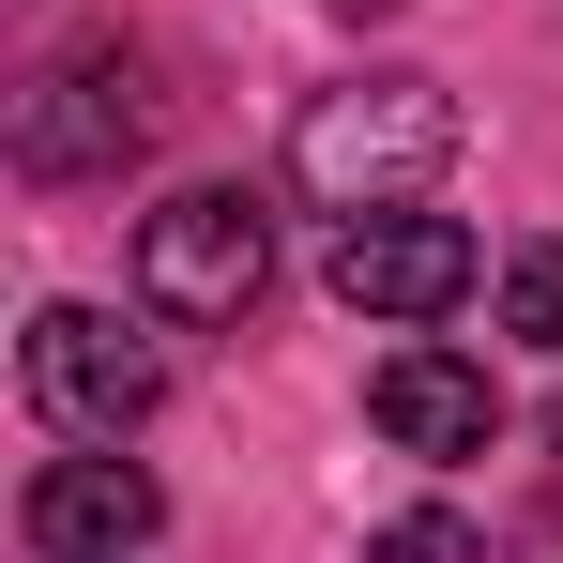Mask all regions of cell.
Returning <instances> with one entry per match:
<instances>
[{
  "mask_svg": "<svg viewBox=\"0 0 563 563\" xmlns=\"http://www.w3.org/2000/svg\"><path fill=\"white\" fill-rule=\"evenodd\" d=\"M442 168H457V92L442 77H351L289 122V184L320 213H411Z\"/></svg>",
  "mask_w": 563,
  "mask_h": 563,
  "instance_id": "cell-1",
  "label": "cell"
},
{
  "mask_svg": "<svg viewBox=\"0 0 563 563\" xmlns=\"http://www.w3.org/2000/svg\"><path fill=\"white\" fill-rule=\"evenodd\" d=\"M153 137H168V92H153V46H122V31L62 46V62L15 92V168H31V184H122Z\"/></svg>",
  "mask_w": 563,
  "mask_h": 563,
  "instance_id": "cell-2",
  "label": "cell"
},
{
  "mask_svg": "<svg viewBox=\"0 0 563 563\" xmlns=\"http://www.w3.org/2000/svg\"><path fill=\"white\" fill-rule=\"evenodd\" d=\"M260 289H275V213L244 184H184L168 213H137V305H153V320H198V335H213V320H244Z\"/></svg>",
  "mask_w": 563,
  "mask_h": 563,
  "instance_id": "cell-3",
  "label": "cell"
},
{
  "mask_svg": "<svg viewBox=\"0 0 563 563\" xmlns=\"http://www.w3.org/2000/svg\"><path fill=\"white\" fill-rule=\"evenodd\" d=\"M15 380H31V411H46L62 442H137V427H153V396H168V351H153V335H122L107 305H31Z\"/></svg>",
  "mask_w": 563,
  "mask_h": 563,
  "instance_id": "cell-4",
  "label": "cell"
},
{
  "mask_svg": "<svg viewBox=\"0 0 563 563\" xmlns=\"http://www.w3.org/2000/svg\"><path fill=\"white\" fill-rule=\"evenodd\" d=\"M335 305L351 320H442V305H472V275H487V244H472L457 213H335Z\"/></svg>",
  "mask_w": 563,
  "mask_h": 563,
  "instance_id": "cell-5",
  "label": "cell"
},
{
  "mask_svg": "<svg viewBox=\"0 0 563 563\" xmlns=\"http://www.w3.org/2000/svg\"><path fill=\"white\" fill-rule=\"evenodd\" d=\"M366 427L396 442V457H427V472H457L503 442V396H487V366L472 351H442V335H396L366 366Z\"/></svg>",
  "mask_w": 563,
  "mask_h": 563,
  "instance_id": "cell-6",
  "label": "cell"
},
{
  "mask_svg": "<svg viewBox=\"0 0 563 563\" xmlns=\"http://www.w3.org/2000/svg\"><path fill=\"white\" fill-rule=\"evenodd\" d=\"M153 472L122 457V442H92V457H46L31 472V503H15V533H31V563H137L153 549Z\"/></svg>",
  "mask_w": 563,
  "mask_h": 563,
  "instance_id": "cell-7",
  "label": "cell"
},
{
  "mask_svg": "<svg viewBox=\"0 0 563 563\" xmlns=\"http://www.w3.org/2000/svg\"><path fill=\"white\" fill-rule=\"evenodd\" d=\"M503 335L563 351V244H518V260H503Z\"/></svg>",
  "mask_w": 563,
  "mask_h": 563,
  "instance_id": "cell-8",
  "label": "cell"
},
{
  "mask_svg": "<svg viewBox=\"0 0 563 563\" xmlns=\"http://www.w3.org/2000/svg\"><path fill=\"white\" fill-rule=\"evenodd\" d=\"M366 563H487V549H472L457 518L427 503V518H380V533H366Z\"/></svg>",
  "mask_w": 563,
  "mask_h": 563,
  "instance_id": "cell-9",
  "label": "cell"
}]
</instances>
